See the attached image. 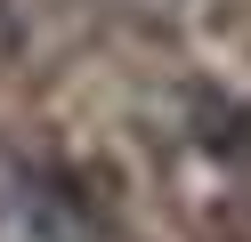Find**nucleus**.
Here are the masks:
<instances>
[{
	"mask_svg": "<svg viewBox=\"0 0 251 242\" xmlns=\"http://www.w3.org/2000/svg\"><path fill=\"white\" fill-rule=\"evenodd\" d=\"M0 242H98V218L57 170L0 154Z\"/></svg>",
	"mask_w": 251,
	"mask_h": 242,
	"instance_id": "1",
	"label": "nucleus"
},
{
	"mask_svg": "<svg viewBox=\"0 0 251 242\" xmlns=\"http://www.w3.org/2000/svg\"><path fill=\"white\" fill-rule=\"evenodd\" d=\"M178 154L202 170H251V105L227 89H186L178 97Z\"/></svg>",
	"mask_w": 251,
	"mask_h": 242,
	"instance_id": "2",
	"label": "nucleus"
},
{
	"mask_svg": "<svg viewBox=\"0 0 251 242\" xmlns=\"http://www.w3.org/2000/svg\"><path fill=\"white\" fill-rule=\"evenodd\" d=\"M25 41V24H17V8H8V0H0V57H8V48Z\"/></svg>",
	"mask_w": 251,
	"mask_h": 242,
	"instance_id": "3",
	"label": "nucleus"
}]
</instances>
